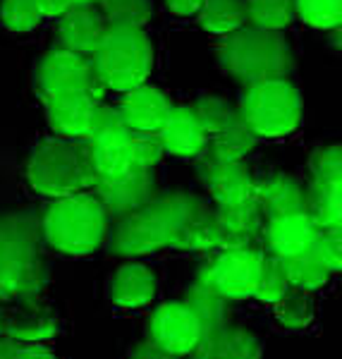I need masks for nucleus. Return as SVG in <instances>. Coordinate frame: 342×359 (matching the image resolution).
I'll return each instance as SVG.
<instances>
[{
	"instance_id": "nucleus-1",
	"label": "nucleus",
	"mask_w": 342,
	"mask_h": 359,
	"mask_svg": "<svg viewBox=\"0 0 342 359\" xmlns=\"http://www.w3.org/2000/svg\"><path fill=\"white\" fill-rule=\"evenodd\" d=\"M218 62L237 82L254 86L273 79H287L294 69V55L280 32L240 27L218 43Z\"/></svg>"
},
{
	"instance_id": "nucleus-2",
	"label": "nucleus",
	"mask_w": 342,
	"mask_h": 359,
	"mask_svg": "<svg viewBox=\"0 0 342 359\" xmlns=\"http://www.w3.org/2000/svg\"><path fill=\"white\" fill-rule=\"evenodd\" d=\"M96 180L89 144L74 139H46L29 161V182L48 196H72Z\"/></svg>"
},
{
	"instance_id": "nucleus-3",
	"label": "nucleus",
	"mask_w": 342,
	"mask_h": 359,
	"mask_svg": "<svg viewBox=\"0 0 342 359\" xmlns=\"http://www.w3.org/2000/svg\"><path fill=\"white\" fill-rule=\"evenodd\" d=\"M91 62L106 89L125 94L146 84L153 69V46L144 29L110 27L101 46L91 53Z\"/></svg>"
},
{
	"instance_id": "nucleus-4",
	"label": "nucleus",
	"mask_w": 342,
	"mask_h": 359,
	"mask_svg": "<svg viewBox=\"0 0 342 359\" xmlns=\"http://www.w3.org/2000/svg\"><path fill=\"white\" fill-rule=\"evenodd\" d=\"M196 206H199V201L194 196L170 194L156 201V204L127 213V218L120 223L118 233H115V249L125 254H139L167 245V242H172L184 218Z\"/></svg>"
},
{
	"instance_id": "nucleus-5",
	"label": "nucleus",
	"mask_w": 342,
	"mask_h": 359,
	"mask_svg": "<svg viewBox=\"0 0 342 359\" xmlns=\"http://www.w3.org/2000/svg\"><path fill=\"white\" fill-rule=\"evenodd\" d=\"M43 230L50 242L69 254H86L98 247L106 233V211L96 196H62L43 218Z\"/></svg>"
},
{
	"instance_id": "nucleus-6",
	"label": "nucleus",
	"mask_w": 342,
	"mask_h": 359,
	"mask_svg": "<svg viewBox=\"0 0 342 359\" xmlns=\"http://www.w3.org/2000/svg\"><path fill=\"white\" fill-rule=\"evenodd\" d=\"M240 115L256 137H285L299 127L301 96L287 79L254 84L242 98Z\"/></svg>"
},
{
	"instance_id": "nucleus-7",
	"label": "nucleus",
	"mask_w": 342,
	"mask_h": 359,
	"mask_svg": "<svg viewBox=\"0 0 342 359\" xmlns=\"http://www.w3.org/2000/svg\"><path fill=\"white\" fill-rule=\"evenodd\" d=\"M36 91L43 103L69 94H86L101 103L106 86L96 74L94 62L86 55L72 53V50H53L41 60L36 72Z\"/></svg>"
},
{
	"instance_id": "nucleus-8",
	"label": "nucleus",
	"mask_w": 342,
	"mask_h": 359,
	"mask_svg": "<svg viewBox=\"0 0 342 359\" xmlns=\"http://www.w3.org/2000/svg\"><path fill=\"white\" fill-rule=\"evenodd\" d=\"M96 189V199L103 206V211H110L115 216H127L149 201L151 192H153V175L149 168L132 165L123 175L98 177Z\"/></svg>"
},
{
	"instance_id": "nucleus-9",
	"label": "nucleus",
	"mask_w": 342,
	"mask_h": 359,
	"mask_svg": "<svg viewBox=\"0 0 342 359\" xmlns=\"http://www.w3.org/2000/svg\"><path fill=\"white\" fill-rule=\"evenodd\" d=\"M57 39L65 50L89 57L101 46L108 34V22L94 5H72L62 17H57Z\"/></svg>"
},
{
	"instance_id": "nucleus-10",
	"label": "nucleus",
	"mask_w": 342,
	"mask_h": 359,
	"mask_svg": "<svg viewBox=\"0 0 342 359\" xmlns=\"http://www.w3.org/2000/svg\"><path fill=\"white\" fill-rule=\"evenodd\" d=\"M118 111L132 132H158L172 111V103L160 89L142 84L125 91Z\"/></svg>"
},
{
	"instance_id": "nucleus-11",
	"label": "nucleus",
	"mask_w": 342,
	"mask_h": 359,
	"mask_svg": "<svg viewBox=\"0 0 342 359\" xmlns=\"http://www.w3.org/2000/svg\"><path fill=\"white\" fill-rule=\"evenodd\" d=\"M201 333V321L189 306L167 304L153 318V338L160 350L177 355L189 352Z\"/></svg>"
},
{
	"instance_id": "nucleus-12",
	"label": "nucleus",
	"mask_w": 342,
	"mask_h": 359,
	"mask_svg": "<svg viewBox=\"0 0 342 359\" xmlns=\"http://www.w3.org/2000/svg\"><path fill=\"white\" fill-rule=\"evenodd\" d=\"M204 180L220 206L245 204V201L256 199V187L252 182V175L237 161H220L213 156L211 161L204 163Z\"/></svg>"
},
{
	"instance_id": "nucleus-13",
	"label": "nucleus",
	"mask_w": 342,
	"mask_h": 359,
	"mask_svg": "<svg viewBox=\"0 0 342 359\" xmlns=\"http://www.w3.org/2000/svg\"><path fill=\"white\" fill-rule=\"evenodd\" d=\"M261 269H264V262L254 252L233 249L213 264L211 280L216 283V290L225 294H247L256 290Z\"/></svg>"
},
{
	"instance_id": "nucleus-14",
	"label": "nucleus",
	"mask_w": 342,
	"mask_h": 359,
	"mask_svg": "<svg viewBox=\"0 0 342 359\" xmlns=\"http://www.w3.org/2000/svg\"><path fill=\"white\" fill-rule=\"evenodd\" d=\"M98 103L86 94H69L55 101L46 103L50 127L65 139H79L89 135L91 123H94Z\"/></svg>"
},
{
	"instance_id": "nucleus-15",
	"label": "nucleus",
	"mask_w": 342,
	"mask_h": 359,
	"mask_svg": "<svg viewBox=\"0 0 342 359\" xmlns=\"http://www.w3.org/2000/svg\"><path fill=\"white\" fill-rule=\"evenodd\" d=\"M158 137L163 142V149L175 156H194L206 147L208 135L201 127L199 118L194 115L192 108L172 106L170 115L158 130Z\"/></svg>"
},
{
	"instance_id": "nucleus-16",
	"label": "nucleus",
	"mask_w": 342,
	"mask_h": 359,
	"mask_svg": "<svg viewBox=\"0 0 342 359\" xmlns=\"http://www.w3.org/2000/svg\"><path fill=\"white\" fill-rule=\"evenodd\" d=\"M268 242L271 247L280 254L282 259L299 257L309 252L316 242V225L304 213H289V216L273 218L268 228Z\"/></svg>"
},
{
	"instance_id": "nucleus-17",
	"label": "nucleus",
	"mask_w": 342,
	"mask_h": 359,
	"mask_svg": "<svg viewBox=\"0 0 342 359\" xmlns=\"http://www.w3.org/2000/svg\"><path fill=\"white\" fill-rule=\"evenodd\" d=\"M218 230H220V245H230L237 249H245V245L256 235L259 230V204L245 201V204L220 206L216 213Z\"/></svg>"
},
{
	"instance_id": "nucleus-18",
	"label": "nucleus",
	"mask_w": 342,
	"mask_h": 359,
	"mask_svg": "<svg viewBox=\"0 0 342 359\" xmlns=\"http://www.w3.org/2000/svg\"><path fill=\"white\" fill-rule=\"evenodd\" d=\"M196 15L201 29L213 36H228L247 25L245 0H204Z\"/></svg>"
},
{
	"instance_id": "nucleus-19",
	"label": "nucleus",
	"mask_w": 342,
	"mask_h": 359,
	"mask_svg": "<svg viewBox=\"0 0 342 359\" xmlns=\"http://www.w3.org/2000/svg\"><path fill=\"white\" fill-rule=\"evenodd\" d=\"M261 206L273 218L289 216V213H304L306 199L299 184L289 177H273L256 192Z\"/></svg>"
},
{
	"instance_id": "nucleus-20",
	"label": "nucleus",
	"mask_w": 342,
	"mask_h": 359,
	"mask_svg": "<svg viewBox=\"0 0 342 359\" xmlns=\"http://www.w3.org/2000/svg\"><path fill=\"white\" fill-rule=\"evenodd\" d=\"M172 242L187 249H206V247L220 245V230H218L216 213L206 211V208L199 204L177 228Z\"/></svg>"
},
{
	"instance_id": "nucleus-21",
	"label": "nucleus",
	"mask_w": 342,
	"mask_h": 359,
	"mask_svg": "<svg viewBox=\"0 0 342 359\" xmlns=\"http://www.w3.org/2000/svg\"><path fill=\"white\" fill-rule=\"evenodd\" d=\"M213 137V156L220 161H240L242 156L252 151V147L256 144V135L254 130L245 123V118L237 115L230 120L223 130H218Z\"/></svg>"
},
{
	"instance_id": "nucleus-22",
	"label": "nucleus",
	"mask_w": 342,
	"mask_h": 359,
	"mask_svg": "<svg viewBox=\"0 0 342 359\" xmlns=\"http://www.w3.org/2000/svg\"><path fill=\"white\" fill-rule=\"evenodd\" d=\"M247 22L266 32H282L294 22V0H245Z\"/></svg>"
},
{
	"instance_id": "nucleus-23",
	"label": "nucleus",
	"mask_w": 342,
	"mask_h": 359,
	"mask_svg": "<svg viewBox=\"0 0 342 359\" xmlns=\"http://www.w3.org/2000/svg\"><path fill=\"white\" fill-rule=\"evenodd\" d=\"M96 3L108 27L144 29L153 13L151 0H96Z\"/></svg>"
},
{
	"instance_id": "nucleus-24",
	"label": "nucleus",
	"mask_w": 342,
	"mask_h": 359,
	"mask_svg": "<svg viewBox=\"0 0 342 359\" xmlns=\"http://www.w3.org/2000/svg\"><path fill=\"white\" fill-rule=\"evenodd\" d=\"M153 294V276L144 266H125L115 276V299L125 306H137Z\"/></svg>"
},
{
	"instance_id": "nucleus-25",
	"label": "nucleus",
	"mask_w": 342,
	"mask_h": 359,
	"mask_svg": "<svg viewBox=\"0 0 342 359\" xmlns=\"http://www.w3.org/2000/svg\"><path fill=\"white\" fill-rule=\"evenodd\" d=\"M294 13L314 29H338L342 22V0H294Z\"/></svg>"
},
{
	"instance_id": "nucleus-26",
	"label": "nucleus",
	"mask_w": 342,
	"mask_h": 359,
	"mask_svg": "<svg viewBox=\"0 0 342 359\" xmlns=\"http://www.w3.org/2000/svg\"><path fill=\"white\" fill-rule=\"evenodd\" d=\"M311 211L306 216L314 225H326V228H338L340 223V184H321L316 182V189L309 201Z\"/></svg>"
},
{
	"instance_id": "nucleus-27",
	"label": "nucleus",
	"mask_w": 342,
	"mask_h": 359,
	"mask_svg": "<svg viewBox=\"0 0 342 359\" xmlns=\"http://www.w3.org/2000/svg\"><path fill=\"white\" fill-rule=\"evenodd\" d=\"M41 13H39L34 0H3L0 3V22L15 34L34 32L41 25Z\"/></svg>"
},
{
	"instance_id": "nucleus-28",
	"label": "nucleus",
	"mask_w": 342,
	"mask_h": 359,
	"mask_svg": "<svg viewBox=\"0 0 342 359\" xmlns=\"http://www.w3.org/2000/svg\"><path fill=\"white\" fill-rule=\"evenodd\" d=\"M282 271H285L287 280H294L301 287L318 285L321 280H326L328 269L321 264V259L314 254V249L299 254V257H289L282 262Z\"/></svg>"
},
{
	"instance_id": "nucleus-29",
	"label": "nucleus",
	"mask_w": 342,
	"mask_h": 359,
	"mask_svg": "<svg viewBox=\"0 0 342 359\" xmlns=\"http://www.w3.org/2000/svg\"><path fill=\"white\" fill-rule=\"evenodd\" d=\"M192 111L196 118H199L206 135H216L218 130H223V127L237 115V108H233V103H228L225 98H218V96L199 98Z\"/></svg>"
},
{
	"instance_id": "nucleus-30",
	"label": "nucleus",
	"mask_w": 342,
	"mask_h": 359,
	"mask_svg": "<svg viewBox=\"0 0 342 359\" xmlns=\"http://www.w3.org/2000/svg\"><path fill=\"white\" fill-rule=\"evenodd\" d=\"M165 154L158 132H132V163L139 168H151Z\"/></svg>"
},
{
	"instance_id": "nucleus-31",
	"label": "nucleus",
	"mask_w": 342,
	"mask_h": 359,
	"mask_svg": "<svg viewBox=\"0 0 342 359\" xmlns=\"http://www.w3.org/2000/svg\"><path fill=\"white\" fill-rule=\"evenodd\" d=\"M287 290V276L282 271V264L275 266H266L261 269L259 283H256V294L261 299H268V302H275L280 299Z\"/></svg>"
},
{
	"instance_id": "nucleus-32",
	"label": "nucleus",
	"mask_w": 342,
	"mask_h": 359,
	"mask_svg": "<svg viewBox=\"0 0 342 359\" xmlns=\"http://www.w3.org/2000/svg\"><path fill=\"white\" fill-rule=\"evenodd\" d=\"M340 149L330 147L316 158V182L321 184H340Z\"/></svg>"
},
{
	"instance_id": "nucleus-33",
	"label": "nucleus",
	"mask_w": 342,
	"mask_h": 359,
	"mask_svg": "<svg viewBox=\"0 0 342 359\" xmlns=\"http://www.w3.org/2000/svg\"><path fill=\"white\" fill-rule=\"evenodd\" d=\"M34 3H36L41 17H48V20H57V17H62L72 8L69 0H34Z\"/></svg>"
},
{
	"instance_id": "nucleus-34",
	"label": "nucleus",
	"mask_w": 342,
	"mask_h": 359,
	"mask_svg": "<svg viewBox=\"0 0 342 359\" xmlns=\"http://www.w3.org/2000/svg\"><path fill=\"white\" fill-rule=\"evenodd\" d=\"M204 5V0H167V8H170L172 15H179V17H189V15H196Z\"/></svg>"
},
{
	"instance_id": "nucleus-35",
	"label": "nucleus",
	"mask_w": 342,
	"mask_h": 359,
	"mask_svg": "<svg viewBox=\"0 0 342 359\" xmlns=\"http://www.w3.org/2000/svg\"><path fill=\"white\" fill-rule=\"evenodd\" d=\"M135 359H170V352H165V350H160L158 345H144V347H139L137 350V355Z\"/></svg>"
},
{
	"instance_id": "nucleus-36",
	"label": "nucleus",
	"mask_w": 342,
	"mask_h": 359,
	"mask_svg": "<svg viewBox=\"0 0 342 359\" xmlns=\"http://www.w3.org/2000/svg\"><path fill=\"white\" fill-rule=\"evenodd\" d=\"M17 359H53V355H50L46 347L32 345V347H27V350H20V357Z\"/></svg>"
},
{
	"instance_id": "nucleus-37",
	"label": "nucleus",
	"mask_w": 342,
	"mask_h": 359,
	"mask_svg": "<svg viewBox=\"0 0 342 359\" xmlns=\"http://www.w3.org/2000/svg\"><path fill=\"white\" fill-rule=\"evenodd\" d=\"M72 5H94L96 0H69Z\"/></svg>"
}]
</instances>
